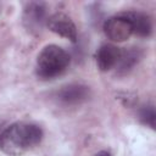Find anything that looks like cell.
<instances>
[{
  "mask_svg": "<svg viewBox=\"0 0 156 156\" xmlns=\"http://www.w3.org/2000/svg\"><path fill=\"white\" fill-rule=\"evenodd\" d=\"M43 129L34 123L16 122L0 133V149L9 156H20L43 140Z\"/></svg>",
  "mask_w": 156,
  "mask_h": 156,
  "instance_id": "6da1fadb",
  "label": "cell"
},
{
  "mask_svg": "<svg viewBox=\"0 0 156 156\" xmlns=\"http://www.w3.org/2000/svg\"><path fill=\"white\" fill-rule=\"evenodd\" d=\"M69 54L58 45L50 44L41 49L37 57V74L41 79L61 76L69 66Z\"/></svg>",
  "mask_w": 156,
  "mask_h": 156,
  "instance_id": "7a4b0ae2",
  "label": "cell"
},
{
  "mask_svg": "<svg viewBox=\"0 0 156 156\" xmlns=\"http://www.w3.org/2000/svg\"><path fill=\"white\" fill-rule=\"evenodd\" d=\"M104 33L107 37V39L121 43L130 38L133 34V27L128 17L121 12L118 15H115L112 17H108L102 26Z\"/></svg>",
  "mask_w": 156,
  "mask_h": 156,
  "instance_id": "3957f363",
  "label": "cell"
},
{
  "mask_svg": "<svg viewBox=\"0 0 156 156\" xmlns=\"http://www.w3.org/2000/svg\"><path fill=\"white\" fill-rule=\"evenodd\" d=\"M46 26L52 33L65 39H68L72 43L77 41V38H78L77 27L68 15L63 12L54 13L46 18Z\"/></svg>",
  "mask_w": 156,
  "mask_h": 156,
  "instance_id": "277c9868",
  "label": "cell"
},
{
  "mask_svg": "<svg viewBox=\"0 0 156 156\" xmlns=\"http://www.w3.org/2000/svg\"><path fill=\"white\" fill-rule=\"evenodd\" d=\"M46 22V6L44 2H28L23 11V23L30 32H38Z\"/></svg>",
  "mask_w": 156,
  "mask_h": 156,
  "instance_id": "5b68a950",
  "label": "cell"
},
{
  "mask_svg": "<svg viewBox=\"0 0 156 156\" xmlns=\"http://www.w3.org/2000/svg\"><path fill=\"white\" fill-rule=\"evenodd\" d=\"M90 96V89L82 83H71L63 85L56 94L58 101L65 105H77L85 101Z\"/></svg>",
  "mask_w": 156,
  "mask_h": 156,
  "instance_id": "8992f818",
  "label": "cell"
},
{
  "mask_svg": "<svg viewBox=\"0 0 156 156\" xmlns=\"http://www.w3.org/2000/svg\"><path fill=\"white\" fill-rule=\"evenodd\" d=\"M121 50H122L121 48L113 44L101 45L95 54V61L98 68L102 72H107L113 67H116L121 56Z\"/></svg>",
  "mask_w": 156,
  "mask_h": 156,
  "instance_id": "52a82bcc",
  "label": "cell"
},
{
  "mask_svg": "<svg viewBox=\"0 0 156 156\" xmlns=\"http://www.w3.org/2000/svg\"><path fill=\"white\" fill-rule=\"evenodd\" d=\"M132 23L133 34L143 38H147L152 33V21L149 15L141 11H127L123 12Z\"/></svg>",
  "mask_w": 156,
  "mask_h": 156,
  "instance_id": "ba28073f",
  "label": "cell"
},
{
  "mask_svg": "<svg viewBox=\"0 0 156 156\" xmlns=\"http://www.w3.org/2000/svg\"><path fill=\"white\" fill-rule=\"evenodd\" d=\"M139 58H140L139 50H135V49L121 50V56L117 62V68H118L119 73L129 72L135 66V63H138Z\"/></svg>",
  "mask_w": 156,
  "mask_h": 156,
  "instance_id": "9c48e42d",
  "label": "cell"
},
{
  "mask_svg": "<svg viewBox=\"0 0 156 156\" xmlns=\"http://www.w3.org/2000/svg\"><path fill=\"white\" fill-rule=\"evenodd\" d=\"M139 119L141 121L143 124L150 127V128H155V119H156V112H155V107L152 105H145L140 108L139 111Z\"/></svg>",
  "mask_w": 156,
  "mask_h": 156,
  "instance_id": "30bf717a",
  "label": "cell"
},
{
  "mask_svg": "<svg viewBox=\"0 0 156 156\" xmlns=\"http://www.w3.org/2000/svg\"><path fill=\"white\" fill-rule=\"evenodd\" d=\"M95 156H111V154L106 150H102V151H99L98 154H95Z\"/></svg>",
  "mask_w": 156,
  "mask_h": 156,
  "instance_id": "8fae6325",
  "label": "cell"
}]
</instances>
